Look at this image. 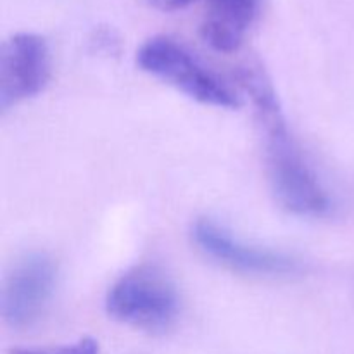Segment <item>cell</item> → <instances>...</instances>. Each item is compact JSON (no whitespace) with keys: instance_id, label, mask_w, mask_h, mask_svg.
Wrapping results in <instances>:
<instances>
[{"instance_id":"6da1fadb","label":"cell","mask_w":354,"mask_h":354,"mask_svg":"<svg viewBox=\"0 0 354 354\" xmlns=\"http://www.w3.org/2000/svg\"><path fill=\"white\" fill-rule=\"evenodd\" d=\"M239 83L251 97L265 131L268 176L279 203L299 216H322L327 213L330 207L327 192L290 138L268 76L256 66H249L239 73Z\"/></svg>"},{"instance_id":"7a4b0ae2","label":"cell","mask_w":354,"mask_h":354,"mask_svg":"<svg viewBox=\"0 0 354 354\" xmlns=\"http://www.w3.org/2000/svg\"><path fill=\"white\" fill-rule=\"evenodd\" d=\"M180 299L175 283L161 268L140 265L114 282L106 297L111 318L138 330L168 328L178 315Z\"/></svg>"},{"instance_id":"3957f363","label":"cell","mask_w":354,"mask_h":354,"mask_svg":"<svg viewBox=\"0 0 354 354\" xmlns=\"http://www.w3.org/2000/svg\"><path fill=\"white\" fill-rule=\"evenodd\" d=\"M137 64L197 102L227 109L241 106L237 93L173 38L154 37L145 41L137 52Z\"/></svg>"},{"instance_id":"277c9868","label":"cell","mask_w":354,"mask_h":354,"mask_svg":"<svg viewBox=\"0 0 354 354\" xmlns=\"http://www.w3.org/2000/svg\"><path fill=\"white\" fill-rule=\"evenodd\" d=\"M57 268L52 258L33 252L21 258L2 289V317L12 328L31 327L47 310L55 289Z\"/></svg>"},{"instance_id":"5b68a950","label":"cell","mask_w":354,"mask_h":354,"mask_svg":"<svg viewBox=\"0 0 354 354\" xmlns=\"http://www.w3.org/2000/svg\"><path fill=\"white\" fill-rule=\"evenodd\" d=\"M50 78V52L40 35L17 33L3 44L0 61V107L40 93Z\"/></svg>"},{"instance_id":"8992f818","label":"cell","mask_w":354,"mask_h":354,"mask_svg":"<svg viewBox=\"0 0 354 354\" xmlns=\"http://www.w3.org/2000/svg\"><path fill=\"white\" fill-rule=\"evenodd\" d=\"M192 235L204 254L237 272L256 275H289L299 268L292 256L245 244L220 223L207 218L194 225Z\"/></svg>"},{"instance_id":"52a82bcc","label":"cell","mask_w":354,"mask_h":354,"mask_svg":"<svg viewBox=\"0 0 354 354\" xmlns=\"http://www.w3.org/2000/svg\"><path fill=\"white\" fill-rule=\"evenodd\" d=\"M201 35L214 50L234 52L241 47L245 33L258 14L261 0H204Z\"/></svg>"},{"instance_id":"ba28073f","label":"cell","mask_w":354,"mask_h":354,"mask_svg":"<svg viewBox=\"0 0 354 354\" xmlns=\"http://www.w3.org/2000/svg\"><path fill=\"white\" fill-rule=\"evenodd\" d=\"M9 354H100L99 342L92 337L80 339L75 344L61 346V348H16L10 349Z\"/></svg>"},{"instance_id":"9c48e42d","label":"cell","mask_w":354,"mask_h":354,"mask_svg":"<svg viewBox=\"0 0 354 354\" xmlns=\"http://www.w3.org/2000/svg\"><path fill=\"white\" fill-rule=\"evenodd\" d=\"M151 6H154L156 9L166 10V12H171V10L183 9V7L189 6L194 0H147Z\"/></svg>"}]
</instances>
